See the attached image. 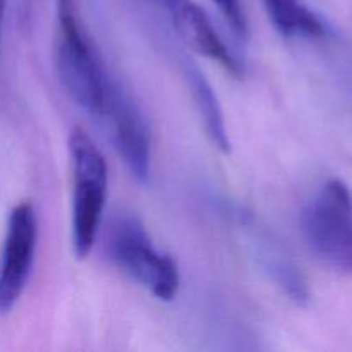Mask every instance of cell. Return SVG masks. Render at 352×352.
I'll return each mask as SVG.
<instances>
[{
	"label": "cell",
	"mask_w": 352,
	"mask_h": 352,
	"mask_svg": "<svg viewBox=\"0 0 352 352\" xmlns=\"http://www.w3.org/2000/svg\"><path fill=\"white\" fill-rule=\"evenodd\" d=\"M55 67L76 105L103 119L116 81L105 71L91 38L78 19L72 0H57Z\"/></svg>",
	"instance_id": "cell-1"
},
{
	"label": "cell",
	"mask_w": 352,
	"mask_h": 352,
	"mask_svg": "<svg viewBox=\"0 0 352 352\" xmlns=\"http://www.w3.org/2000/svg\"><path fill=\"white\" fill-rule=\"evenodd\" d=\"M301 227L323 265L352 277V192L346 182L327 181L302 210Z\"/></svg>",
	"instance_id": "cell-4"
},
{
	"label": "cell",
	"mask_w": 352,
	"mask_h": 352,
	"mask_svg": "<svg viewBox=\"0 0 352 352\" xmlns=\"http://www.w3.org/2000/svg\"><path fill=\"white\" fill-rule=\"evenodd\" d=\"M6 3H7V0H0V36H2V24H3V14H6Z\"/></svg>",
	"instance_id": "cell-12"
},
{
	"label": "cell",
	"mask_w": 352,
	"mask_h": 352,
	"mask_svg": "<svg viewBox=\"0 0 352 352\" xmlns=\"http://www.w3.org/2000/svg\"><path fill=\"white\" fill-rule=\"evenodd\" d=\"M268 17L275 30L285 38H322L327 26L301 0H263Z\"/></svg>",
	"instance_id": "cell-10"
},
{
	"label": "cell",
	"mask_w": 352,
	"mask_h": 352,
	"mask_svg": "<svg viewBox=\"0 0 352 352\" xmlns=\"http://www.w3.org/2000/svg\"><path fill=\"white\" fill-rule=\"evenodd\" d=\"M213 2L217 3V7L222 12V16L226 17L227 24L232 28L236 36L241 38V40H246L248 34H250V24H248L243 2L241 0H213Z\"/></svg>",
	"instance_id": "cell-11"
},
{
	"label": "cell",
	"mask_w": 352,
	"mask_h": 352,
	"mask_svg": "<svg viewBox=\"0 0 352 352\" xmlns=\"http://www.w3.org/2000/svg\"><path fill=\"white\" fill-rule=\"evenodd\" d=\"M69 157L72 168V248L78 258L93 250L109 188L107 160L95 141L82 129L69 134Z\"/></svg>",
	"instance_id": "cell-3"
},
{
	"label": "cell",
	"mask_w": 352,
	"mask_h": 352,
	"mask_svg": "<svg viewBox=\"0 0 352 352\" xmlns=\"http://www.w3.org/2000/svg\"><path fill=\"white\" fill-rule=\"evenodd\" d=\"M155 2L164 7L177 33L198 54L219 62L230 74L243 76V64L239 58L219 36L208 14L195 0H155Z\"/></svg>",
	"instance_id": "cell-8"
},
{
	"label": "cell",
	"mask_w": 352,
	"mask_h": 352,
	"mask_svg": "<svg viewBox=\"0 0 352 352\" xmlns=\"http://www.w3.org/2000/svg\"><path fill=\"white\" fill-rule=\"evenodd\" d=\"M186 79L189 82V89H191L196 107H198L199 116L205 122L206 134L219 150L229 151L230 140L229 133H227L226 117H223L215 89L210 85L206 76L199 71L198 65L192 62H186Z\"/></svg>",
	"instance_id": "cell-9"
},
{
	"label": "cell",
	"mask_w": 352,
	"mask_h": 352,
	"mask_svg": "<svg viewBox=\"0 0 352 352\" xmlns=\"http://www.w3.org/2000/svg\"><path fill=\"white\" fill-rule=\"evenodd\" d=\"M103 119L110 122L112 140L127 170L141 184L150 181L151 136L143 113L116 82Z\"/></svg>",
	"instance_id": "cell-6"
},
{
	"label": "cell",
	"mask_w": 352,
	"mask_h": 352,
	"mask_svg": "<svg viewBox=\"0 0 352 352\" xmlns=\"http://www.w3.org/2000/svg\"><path fill=\"white\" fill-rule=\"evenodd\" d=\"M107 254L117 268L160 301H172L181 287L174 258L158 250L138 217L119 215L109 227Z\"/></svg>",
	"instance_id": "cell-2"
},
{
	"label": "cell",
	"mask_w": 352,
	"mask_h": 352,
	"mask_svg": "<svg viewBox=\"0 0 352 352\" xmlns=\"http://www.w3.org/2000/svg\"><path fill=\"white\" fill-rule=\"evenodd\" d=\"M241 227L246 232L253 256L256 258L270 280H274L275 285L280 287L282 292L287 294V298L296 305H308V282H306L301 268L294 263L287 251L275 239L274 234L261 227L260 222H256V219L251 215H241Z\"/></svg>",
	"instance_id": "cell-7"
},
{
	"label": "cell",
	"mask_w": 352,
	"mask_h": 352,
	"mask_svg": "<svg viewBox=\"0 0 352 352\" xmlns=\"http://www.w3.org/2000/svg\"><path fill=\"white\" fill-rule=\"evenodd\" d=\"M38 244V220L31 203L23 201L7 219L0 258V315L16 306L30 280Z\"/></svg>",
	"instance_id": "cell-5"
}]
</instances>
